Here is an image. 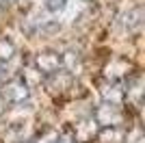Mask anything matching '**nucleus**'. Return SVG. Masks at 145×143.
I'll use <instances>...</instances> for the list:
<instances>
[{
  "label": "nucleus",
  "mask_w": 145,
  "mask_h": 143,
  "mask_svg": "<svg viewBox=\"0 0 145 143\" xmlns=\"http://www.w3.org/2000/svg\"><path fill=\"white\" fill-rule=\"evenodd\" d=\"M93 121H95L100 128H119L123 121H126V111L121 108V104H108V102H102L100 106L91 113Z\"/></svg>",
  "instance_id": "obj_1"
},
{
  "label": "nucleus",
  "mask_w": 145,
  "mask_h": 143,
  "mask_svg": "<svg viewBox=\"0 0 145 143\" xmlns=\"http://www.w3.org/2000/svg\"><path fill=\"white\" fill-rule=\"evenodd\" d=\"M28 98H30V89L24 85V80L20 76L9 78V80H5L0 85V100L5 104H11V106L24 104V102H28Z\"/></svg>",
  "instance_id": "obj_2"
},
{
  "label": "nucleus",
  "mask_w": 145,
  "mask_h": 143,
  "mask_svg": "<svg viewBox=\"0 0 145 143\" xmlns=\"http://www.w3.org/2000/svg\"><path fill=\"white\" fill-rule=\"evenodd\" d=\"M132 72H134V65L130 59H126V56H113L106 63V67H104V78L110 80V83H121Z\"/></svg>",
  "instance_id": "obj_3"
},
{
  "label": "nucleus",
  "mask_w": 145,
  "mask_h": 143,
  "mask_svg": "<svg viewBox=\"0 0 145 143\" xmlns=\"http://www.w3.org/2000/svg\"><path fill=\"white\" fill-rule=\"evenodd\" d=\"M74 83H76V80H74L72 74H67L65 70H59V72H54V74L46 76L41 85L52 95H63V93H67V91L74 87Z\"/></svg>",
  "instance_id": "obj_4"
},
{
  "label": "nucleus",
  "mask_w": 145,
  "mask_h": 143,
  "mask_svg": "<svg viewBox=\"0 0 145 143\" xmlns=\"http://www.w3.org/2000/svg\"><path fill=\"white\" fill-rule=\"evenodd\" d=\"M33 65L37 67V72H41V76L46 78V76H50V74L61 70V54L54 52V50H41V52L35 54Z\"/></svg>",
  "instance_id": "obj_5"
},
{
  "label": "nucleus",
  "mask_w": 145,
  "mask_h": 143,
  "mask_svg": "<svg viewBox=\"0 0 145 143\" xmlns=\"http://www.w3.org/2000/svg\"><path fill=\"white\" fill-rule=\"evenodd\" d=\"M69 130H72L76 143H93L97 130H100V126L93 121V117H85V119H78Z\"/></svg>",
  "instance_id": "obj_6"
},
{
  "label": "nucleus",
  "mask_w": 145,
  "mask_h": 143,
  "mask_svg": "<svg viewBox=\"0 0 145 143\" xmlns=\"http://www.w3.org/2000/svg\"><path fill=\"white\" fill-rule=\"evenodd\" d=\"M82 65H85V61H82V54L78 50H65V52L61 54V70H65L67 74H72L74 78L78 76L80 72H82Z\"/></svg>",
  "instance_id": "obj_7"
},
{
  "label": "nucleus",
  "mask_w": 145,
  "mask_h": 143,
  "mask_svg": "<svg viewBox=\"0 0 145 143\" xmlns=\"http://www.w3.org/2000/svg\"><path fill=\"white\" fill-rule=\"evenodd\" d=\"M100 95H102V102H108V104H123V87L121 83H106L102 85L100 89Z\"/></svg>",
  "instance_id": "obj_8"
},
{
  "label": "nucleus",
  "mask_w": 145,
  "mask_h": 143,
  "mask_svg": "<svg viewBox=\"0 0 145 143\" xmlns=\"http://www.w3.org/2000/svg\"><path fill=\"white\" fill-rule=\"evenodd\" d=\"M141 24H143V7H132L130 11H126L121 15V26H123L128 33L139 30Z\"/></svg>",
  "instance_id": "obj_9"
},
{
  "label": "nucleus",
  "mask_w": 145,
  "mask_h": 143,
  "mask_svg": "<svg viewBox=\"0 0 145 143\" xmlns=\"http://www.w3.org/2000/svg\"><path fill=\"white\" fill-rule=\"evenodd\" d=\"M97 143H123V130L121 128H100L95 134Z\"/></svg>",
  "instance_id": "obj_10"
},
{
  "label": "nucleus",
  "mask_w": 145,
  "mask_h": 143,
  "mask_svg": "<svg viewBox=\"0 0 145 143\" xmlns=\"http://www.w3.org/2000/svg\"><path fill=\"white\" fill-rule=\"evenodd\" d=\"M22 80H24V85L28 87L30 91L35 89V87H41V83H43V76H41V72H37V67L35 65H28V67H24L22 70Z\"/></svg>",
  "instance_id": "obj_11"
},
{
  "label": "nucleus",
  "mask_w": 145,
  "mask_h": 143,
  "mask_svg": "<svg viewBox=\"0 0 145 143\" xmlns=\"http://www.w3.org/2000/svg\"><path fill=\"white\" fill-rule=\"evenodd\" d=\"M13 56H15V46H13V41L7 39V37H0V63L5 65Z\"/></svg>",
  "instance_id": "obj_12"
},
{
  "label": "nucleus",
  "mask_w": 145,
  "mask_h": 143,
  "mask_svg": "<svg viewBox=\"0 0 145 143\" xmlns=\"http://www.w3.org/2000/svg\"><path fill=\"white\" fill-rule=\"evenodd\" d=\"M123 143H145L143 128L139 124H134L128 128V132H123Z\"/></svg>",
  "instance_id": "obj_13"
},
{
  "label": "nucleus",
  "mask_w": 145,
  "mask_h": 143,
  "mask_svg": "<svg viewBox=\"0 0 145 143\" xmlns=\"http://www.w3.org/2000/svg\"><path fill=\"white\" fill-rule=\"evenodd\" d=\"M67 7V0H43V9L48 13H59Z\"/></svg>",
  "instance_id": "obj_14"
},
{
  "label": "nucleus",
  "mask_w": 145,
  "mask_h": 143,
  "mask_svg": "<svg viewBox=\"0 0 145 143\" xmlns=\"http://www.w3.org/2000/svg\"><path fill=\"white\" fill-rule=\"evenodd\" d=\"M54 143H76V139H74L72 130H63V134H56Z\"/></svg>",
  "instance_id": "obj_15"
},
{
  "label": "nucleus",
  "mask_w": 145,
  "mask_h": 143,
  "mask_svg": "<svg viewBox=\"0 0 145 143\" xmlns=\"http://www.w3.org/2000/svg\"><path fill=\"white\" fill-rule=\"evenodd\" d=\"M54 141H56V132L48 130V132H43V134H41L39 141H33V143H54Z\"/></svg>",
  "instance_id": "obj_16"
},
{
  "label": "nucleus",
  "mask_w": 145,
  "mask_h": 143,
  "mask_svg": "<svg viewBox=\"0 0 145 143\" xmlns=\"http://www.w3.org/2000/svg\"><path fill=\"white\" fill-rule=\"evenodd\" d=\"M5 80H7V67L2 65V63H0V85L5 83Z\"/></svg>",
  "instance_id": "obj_17"
},
{
  "label": "nucleus",
  "mask_w": 145,
  "mask_h": 143,
  "mask_svg": "<svg viewBox=\"0 0 145 143\" xmlns=\"http://www.w3.org/2000/svg\"><path fill=\"white\" fill-rule=\"evenodd\" d=\"M15 2H20V0H0V5H2V7H9V5H15Z\"/></svg>",
  "instance_id": "obj_18"
},
{
  "label": "nucleus",
  "mask_w": 145,
  "mask_h": 143,
  "mask_svg": "<svg viewBox=\"0 0 145 143\" xmlns=\"http://www.w3.org/2000/svg\"><path fill=\"white\" fill-rule=\"evenodd\" d=\"M20 143H33V141H20Z\"/></svg>",
  "instance_id": "obj_19"
},
{
  "label": "nucleus",
  "mask_w": 145,
  "mask_h": 143,
  "mask_svg": "<svg viewBox=\"0 0 145 143\" xmlns=\"http://www.w3.org/2000/svg\"><path fill=\"white\" fill-rule=\"evenodd\" d=\"M0 9H2V5H0Z\"/></svg>",
  "instance_id": "obj_20"
},
{
  "label": "nucleus",
  "mask_w": 145,
  "mask_h": 143,
  "mask_svg": "<svg viewBox=\"0 0 145 143\" xmlns=\"http://www.w3.org/2000/svg\"><path fill=\"white\" fill-rule=\"evenodd\" d=\"M87 2H89V0H87Z\"/></svg>",
  "instance_id": "obj_21"
}]
</instances>
